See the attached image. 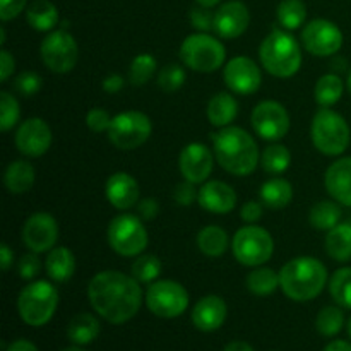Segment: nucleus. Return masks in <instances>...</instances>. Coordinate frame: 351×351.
I'll return each mask as SVG.
<instances>
[{"mask_svg":"<svg viewBox=\"0 0 351 351\" xmlns=\"http://www.w3.org/2000/svg\"><path fill=\"white\" fill-rule=\"evenodd\" d=\"M147 308L161 319H173L184 314L189 307V293L173 280L154 281L146 290Z\"/></svg>","mask_w":351,"mask_h":351,"instance_id":"nucleus-11","label":"nucleus"},{"mask_svg":"<svg viewBox=\"0 0 351 351\" xmlns=\"http://www.w3.org/2000/svg\"><path fill=\"white\" fill-rule=\"evenodd\" d=\"M156 58L149 53H141L134 57L129 69V81L134 86H144L156 72Z\"/></svg>","mask_w":351,"mask_h":351,"instance_id":"nucleus-39","label":"nucleus"},{"mask_svg":"<svg viewBox=\"0 0 351 351\" xmlns=\"http://www.w3.org/2000/svg\"><path fill=\"white\" fill-rule=\"evenodd\" d=\"M105 195L113 208L119 211H127L139 202V184L132 175L117 171L106 180Z\"/></svg>","mask_w":351,"mask_h":351,"instance_id":"nucleus-20","label":"nucleus"},{"mask_svg":"<svg viewBox=\"0 0 351 351\" xmlns=\"http://www.w3.org/2000/svg\"><path fill=\"white\" fill-rule=\"evenodd\" d=\"M228 235L221 226L209 225L199 232L197 247L204 256L219 257L228 249Z\"/></svg>","mask_w":351,"mask_h":351,"instance_id":"nucleus-31","label":"nucleus"},{"mask_svg":"<svg viewBox=\"0 0 351 351\" xmlns=\"http://www.w3.org/2000/svg\"><path fill=\"white\" fill-rule=\"evenodd\" d=\"M58 305V291L50 281H33L21 290L17 311L27 326L41 328L53 317Z\"/></svg>","mask_w":351,"mask_h":351,"instance_id":"nucleus-6","label":"nucleus"},{"mask_svg":"<svg viewBox=\"0 0 351 351\" xmlns=\"http://www.w3.org/2000/svg\"><path fill=\"white\" fill-rule=\"evenodd\" d=\"M161 273V261L153 254L139 256L132 264V276L139 283H154Z\"/></svg>","mask_w":351,"mask_h":351,"instance_id":"nucleus-40","label":"nucleus"},{"mask_svg":"<svg viewBox=\"0 0 351 351\" xmlns=\"http://www.w3.org/2000/svg\"><path fill=\"white\" fill-rule=\"evenodd\" d=\"M113 117H110V113L103 108L89 110L88 115H86V123H88L89 130H93L95 134L108 132Z\"/></svg>","mask_w":351,"mask_h":351,"instance_id":"nucleus-44","label":"nucleus"},{"mask_svg":"<svg viewBox=\"0 0 351 351\" xmlns=\"http://www.w3.org/2000/svg\"><path fill=\"white\" fill-rule=\"evenodd\" d=\"M14 263V252L10 250V247L7 243H2L0 247V266H2V271H9L10 264Z\"/></svg>","mask_w":351,"mask_h":351,"instance_id":"nucleus-53","label":"nucleus"},{"mask_svg":"<svg viewBox=\"0 0 351 351\" xmlns=\"http://www.w3.org/2000/svg\"><path fill=\"white\" fill-rule=\"evenodd\" d=\"M99 335V322L93 314L82 312L74 315L67 326V336L74 345L84 346L95 341Z\"/></svg>","mask_w":351,"mask_h":351,"instance_id":"nucleus-28","label":"nucleus"},{"mask_svg":"<svg viewBox=\"0 0 351 351\" xmlns=\"http://www.w3.org/2000/svg\"><path fill=\"white\" fill-rule=\"evenodd\" d=\"M240 215H242V219L245 223H256L263 216V206L257 201H249L242 206V213Z\"/></svg>","mask_w":351,"mask_h":351,"instance_id":"nucleus-50","label":"nucleus"},{"mask_svg":"<svg viewBox=\"0 0 351 351\" xmlns=\"http://www.w3.org/2000/svg\"><path fill=\"white\" fill-rule=\"evenodd\" d=\"M328 285V269L314 257H295L280 271V287L293 302L314 300Z\"/></svg>","mask_w":351,"mask_h":351,"instance_id":"nucleus-3","label":"nucleus"},{"mask_svg":"<svg viewBox=\"0 0 351 351\" xmlns=\"http://www.w3.org/2000/svg\"><path fill=\"white\" fill-rule=\"evenodd\" d=\"M324 351H351V345L348 341H343V339H336V341L329 343Z\"/></svg>","mask_w":351,"mask_h":351,"instance_id":"nucleus-55","label":"nucleus"},{"mask_svg":"<svg viewBox=\"0 0 351 351\" xmlns=\"http://www.w3.org/2000/svg\"><path fill=\"white\" fill-rule=\"evenodd\" d=\"M348 332H350V338H351V317H350V322H348Z\"/></svg>","mask_w":351,"mask_h":351,"instance_id":"nucleus-60","label":"nucleus"},{"mask_svg":"<svg viewBox=\"0 0 351 351\" xmlns=\"http://www.w3.org/2000/svg\"><path fill=\"white\" fill-rule=\"evenodd\" d=\"M45 269H47V274L50 276V280L57 281V283L69 281L75 273L74 254L67 247H53L48 252Z\"/></svg>","mask_w":351,"mask_h":351,"instance_id":"nucleus-24","label":"nucleus"},{"mask_svg":"<svg viewBox=\"0 0 351 351\" xmlns=\"http://www.w3.org/2000/svg\"><path fill=\"white\" fill-rule=\"evenodd\" d=\"M195 184L185 180L182 184H178L173 191V199L178 206H191L192 202L197 199L199 192H195Z\"/></svg>","mask_w":351,"mask_h":351,"instance_id":"nucleus-47","label":"nucleus"},{"mask_svg":"<svg viewBox=\"0 0 351 351\" xmlns=\"http://www.w3.org/2000/svg\"><path fill=\"white\" fill-rule=\"evenodd\" d=\"M326 252L338 263L351 259V223L345 221L329 230L326 235Z\"/></svg>","mask_w":351,"mask_h":351,"instance_id":"nucleus-27","label":"nucleus"},{"mask_svg":"<svg viewBox=\"0 0 351 351\" xmlns=\"http://www.w3.org/2000/svg\"><path fill=\"white\" fill-rule=\"evenodd\" d=\"M302 43L315 57H329L341 50L343 33L331 21L314 19L302 31Z\"/></svg>","mask_w":351,"mask_h":351,"instance_id":"nucleus-14","label":"nucleus"},{"mask_svg":"<svg viewBox=\"0 0 351 351\" xmlns=\"http://www.w3.org/2000/svg\"><path fill=\"white\" fill-rule=\"evenodd\" d=\"M185 71L177 64H168L158 74V86L165 93H175L184 86Z\"/></svg>","mask_w":351,"mask_h":351,"instance_id":"nucleus-42","label":"nucleus"},{"mask_svg":"<svg viewBox=\"0 0 351 351\" xmlns=\"http://www.w3.org/2000/svg\"><path fill=\"white\" fill-rule=\"evenodd\" d=\"M339 219H341V208L332 201L317 202L312 206L308 213V221L312 228L322 230V232H329L336 225H339Z\"/></svg>","mask_w":351,"mask_h":351,"instance_id":"nucleus-33","label":"nucleus"},{"mask_svg":"<svg viewBox=\"0 0 351 351\" xmlns=\"http://www.w3.org/2000/svg\"><path fill=\"white\" fill-rule=\"evenodd\" d=\"M191 23L195 29H199L201 33L213 29L215 27V14H211L208 10V7H197V9L191 10Z\"/></svg>","mask_w":351,"mask_h":351,"instance_id":"nucleus-45","label":"nucleus"},{"mask_svg":"<svg viewBox=\"0 0 351 351\" xmlns=\"http://www.w3.org/2000/svg\"><path fill=\"white\" fill-rule=\"evenodd\" d=\"M0 43H5V29H3V27L0 29Z\"/></svg>","mask_w":351,"mask_h":351,"instance_id":"nucleus-58","label":"nucleus"},{"mask_svg":"<svg viewBox=\"0 0 351 351\" xmlns=\"http://www.w3.org/2000/svg\"><path fill=\"white\" fill-rule=\"evenodd\" d=\"M348 89H350V93H351V74H350V77H348Z\"/></svg>","mask_w":351,"mask_h":351,"instance_id":"nucleus-61","label":"nucleus"},{"mask_svg":"<svg viewBox=\"0 0 351 351\" xmlns=\"http://www.w3.org/2000/svg\"><path fill=\"white\" fill-rule=\"evenodd\" d=\"M213 147L218 163L228 173L247 177L259 165V147L254 137L240 127H223L213 136Z\"/></svg>","mask_w":351,"mask_h":351,"instance_id":"nucleus-2","label":"nucleus"},{"mask_svg":"<svg viewBox=\"0 0 351 351\" xmlns=\"http://www.w3.org/2000/svg\"><path fill=\"white\" fill-rule=\"evenodd\" d=\"M51 146V129L43 119L24 120L16 132V147L19 153L29 158H40L50 149Z\"/></svg>","mask_w":351,"mask_h":351,"instance_id":"nucleus-17","label":"nucleus"},{"mask_svg":"<svg viewBox=\"0 0 351 351\" xmlns=\"http://www.w3.org/2000/svg\"><path fill=\"white\" fill-rule=\"evenodd\" d=\"M343 324H345V315H343V311L339 307H324L317 314V319H315V328L326 338H331V336H336L343 329Z\"/></svg>","mask_w":351,"mask_h":351,"instance_id":"nucleus-38","label":"nucleus"},{"mask_svg":"<svg viewBox=\"0 0 351 351\" xmlns=\"http://www.w3.org/2000/svg\"><path fill=\"white\" fill-rule=\"evenodd\" d=\"M195 2L199 3V5H202V7H215V5H218L219 2H221V0H195Z\"/></svg>","mask_w":351,"mask_h":351,"instance_id":"nucleus-57","label":"nucleus"},{"mask_svg":"<svg viewBox=\"0 0 351 351\" xmlns=\"http://www.w3.org/2000/svg\"><path fill=\"white\" fill-rule=\"evenodd\" d=\"M24 7H26V0H0V19H14L23 12Z\"/></svg>","mask_w":351,"mask_h":351,"instance_id":"nucleus-48","label":"nucleus"},{"mask_svg":"<svg viewBox=\"0 0 351 351\" xmlns=\"http://www.w3.org/2000/svg\"><path fill=\"white\" fill-rule=\"evenodd\" d=\"M311 137L315 149L326 156H339L350 146L351 130L345 117L329 108L319 110L312 119Z\"/></svg>","mask_w":351,"mask_h":351,"instance_id":"nucleus-5","label":"nucleus"},{"mask_svg":"<svg viewBox=\"0 0 351 351\" xmlns=\"http://www.w3.org/2000/svg\"><path fill=\"white\" fill-rule=\"evenodd\" d=\"M3 184L10 194H26L34 184V168L29 161L16 160L7 167Z\"/></svg>","mask_w":351,"mask_h":351,"instance_id":"nucleus-26","label":"nucleus"},{"mask_svg":"<svg viewBox=\"0 0 351 351\" xmlns=\"http://www.w3.org/2000/svg\"><path fill=\"white\" fill-rule=\"evenodd\" d=\"M261 165L264 170L271 175H281L290 168L291 165V154L288 147L283 144H271L263 151L261 156Z\"/></svg>","mask_w":351,"mask_h":351,"instance_id":"nucleus-35","label":"nucleus"},{"mask_svg":"<svg viewBox=\"0 0 351 351\" xmlns=\"http://www.w3.org/2000/svg\"><path fill=\"white\" fill-rule=\"evenodd\" d=\"M252 127L261 139L266 141H280L290 130V113L274 99H264L254 108Z\"/></svg>","mask_w":351,"mask_h":351,"instance_id":"nucleus-13","label":"nucleus"},{"mask_svg":"<svg viewBox=\"0 0 351 351\" xmlns=\"http://www.w3.org/2000/svg\"><path fill=\"white\" fill-rule=\"evenodd\" d=\"M307 9L302 0H281L278 5V21L285 29H298L305 23Z\"/></svg>","mask_w":351,"mask_h":351,"instance_id":"nucleus-36","label":"nucleus"},{"mask_svg":"<svg viewBox=\"0 0 351 351\" xmlns=\"http://www.w3.org/2000/svg\"><path fill=\"white\" fill-rule=\"evenodd\" d=\"M62 351H86V350L79 348V345H77V346H69V348H65V350H62Z\"/></svg>","mask_w":351,"mask_h":351,"instance_id":"nucleus-59","label":"nucleus"},{"mask_svg":"<svg viewBox=\"0 0 351 351\" xmlns=\"http://www.w3.org/2000/svg\"><path fill=\"white\" fill-rule=\"evenodd\" d=\"M232 250L235 259L243 266H263L274 252L273 237L261 226H243L233 237Z\"/></svg>","mask_w":351,"mask_h":351,"instance_id":"nucleus-9","label":"nucleus"},{"mask_svg":"<svg viewBox=\"0 0 351 351\" xmlns=\"http://www.w3.org/2000/svg\"><path fill=\"white\" fill-rule=\"evenodd\" d=\"M208 119L215 127H228L239 115V103L230 93H218L208 103Z\"/></svg>","mask_w":351,"mask_h":351,"instance_id":"nucleus-25","label":"nucleus"},{"mask_svg":"<svg viewBox=\"0 0 351 351\" xmlns=\"http://www.w3.org/2000/svg\"><path fill=\"white\" fill-rule=\"evenodd\" d=\"M41 86H43V81H41L40 75L33 71L23 72V74H19L14 79V88H16V91L23 96L36 95L41 89Z\"/></svg>","mask_w":351,"mask_h":351,"instance_id":"nucleus-43","label":"nucleus"},{"mask_svg":"<svg viewBox=\"0 0 351 351\" xmlns=\"http://www.w3.org/2000/svg\"><path fill=\"white\" fill-rule=\"evenodd\" d=\"M245 285L250 293L256 297H269L280 287V274H276L269 267L257 266L249 273Z\"/></svg>","mask_w":351,"mask_h":351,"instance_id":"nucleus-32","label":"nucleus"},{"mask_svg":"<svg viewBox=\"0 0 351 351\" xmlns=\"http://www.w3.org/2000/svg\"><path fill=\"white\" fill-rule=\"evenodd\" d=\"M14 67H16V60L12 55L7 50L0 51V81H7L14 72Z\"/></svg>","mask_w":351,"mask_h":351,"instance_id":"nucleus-51","label":"nucleus"},{"mask_svg":"<svg viewBox=\"0 0 351 351\" xmlns=\"http://www.w3.org/2000/svg\"><path fill=\"white\" fill-rule=\"evenodd\" d=\"M226 86L237 95H254L263 84L261 69L252 58L235 57L225 65L223 72Z\"/></svg>","mask_w":351,"mask_h":351,"instance_id":"nucleus-16","label":"nucleus"},{"mask_svg":"<svg viewBox=\"0 0 351 351\" xmlns=\"http://www.w3.org/2000/svg\"><path fill=\"white\" fill-rule=\"evenodd\" d=\"M250 23V12L240 0H230L215 12V33L225 40L242 36Z\"/></svg>","mask_w":351,"mask_h":351,"instance_id":"nucleus-18","label":"nucleus"},{"mask_svg":"<svg viewBox=\"0 0 351 351\" xmlns=\"http://www.w3.org/2000/svg\"><path fill=\"white\" fill-rule=\"evenodd\" d=\"M226 312H228V308H226L225 300L221 297L208 295L195 304L194 311H192V322L199 331L213 332L225 324Z\"/></svg>","mask_w":351,"mask_h":351,"instance_id":"nucleus-22","label":"nucleus"},{"mask_svg":"<svg viewBox=\"0 0 351 351\" xmlns=\"http://www.w3.org/2000/svg\"><path fill=\"white\" fill-rule=\"evenodd\" d=\"M223 351H254V348L245 341H232L225 346Z\"/></svg>","mask_w":351,"mask_h":351,"instance_id":"nucleus-56","label":"nucleus"},{"mask_svg":"<svg viewBox=\"0 0 351 351\" xmlns=\"http://www.w3.org/2000/svg\"><path fill=\"white\" fill-rule=\"evenodd\" d=\"M343 81L339 75L336 74H326L317 81L314 89V98L322 108H329V106L336 105L343 96Z\"/></svg>","mask_w":351,"mask_h":351,"instance_id":"nucleus-34","label":"nucleus"},{"mask_svg":"<svg viewBox=\"0 0 351 351\" xmlns=\"http://www.w3.org/2000/svg\"><path fill=\"white\" fill-rule=\"evenodd\" d=\"M88 298L96 314L110 324H123L139 312L143 290L134 276L120 271H101L88 285Z\"/></svg>","mask_w":351,"mask_h":351,"instance_id":"nucleus-1","label":"nucleus"},{"mask_svg":"<svg viewBox=\"0 0 351 351\" xmlns=\"http://www.w3.org/2000/svg\"><path fill=\"white\" fill-rule=\"evenodd\" d=\"M261 201L271 209H283L293 199V187L285 178H271L264 182L259 191Z\"/></svg>","mask_w":351,"mask_h":351,"instance_id":"nucleus-29","label":"nucleus"},{"mask_svg":"<svg viewBox=\"0 0 351 351\" xmlns=\"http://www.w3.org/2000/svg\"><path fill=\"white\" fill-rule=\"evenodd\" d=\"M123 84H125V81H123V77L120 74H110L106 75L105 79H103V91L108 93V95H117V93L120 91V89L123 88Z\"/></svg>","mask_w":351,"mask_h":351,"instance_id":"nucleus-52","label":"nucleus"},{"mask_svg":"<svg viewBox=\"0 0 351 351\" xmlns=\"http://www.w3.org/2000/svg\"><path fill=\"white\" fill-rule=\"evenodd\" d=\"M180 58L195 72H215L225 64L226 51L219 40L208 33L191 34L180 47Z\"/></svg>","mask_w":351,"mask_h":351,"instance_id":"nucleus-7","label":"nucleus"},{"mask_svg":"<svg viewBox=\"0 0 351 351\" xmlns=\"http://www.w3.org/2000/svg\"><path fill=\"white\" fill-rule=\"evenodd\" d=\"M106 239L110 247L123 257L141 256L149 242L143 219L134 215L115 216L108 225Z\"/></svg>","mask_w":351,"mask_h":351,"instance_id":"nucleus-8","label":"nucleus"},{"mask_svg":"<svg viewBox=\"0 0 351 351\" xmlns=\"http://www.w3.org/2000/svg\"><path fill=\"white\" fill-rule=\"evenodd\" d=\"M43 64L57 74H67L75 67L79 58V47L74 36L64 29L51 31L40 47Z\"/></svg>","mask_w":351,"mask_h":351,"instance_id":"nucleus-12","label":"nucleus"},{"mask_svg":"<svg viewBox=\"0 0 351 351\" xmlns=\"http://www.w3.org/2000/svg\"><path fill=\"white\" fill-rule=\"evenodd\" d=\"M7 351H38V348L33 343L27 341V339H17V341H14L12 345L7 348Z\"/></svg>","mask_w":351,"mask_h":351,"instance_id":"nucleus-54","label":"nucleus"},{"mask_svg":"<svg viewBox=\"0 0 351 351\" xmlns=\"http://www.w3.org/2000/svg\"><path fill=\"white\" fill-rule=\"evenodd\" d=\"M259 58L271 75L288 79L297 74L302 65L300 45L287 31L273 29L261 43Z\"/></svg>","mask_w":351,"mask_h":351,"instance_id":"nucleus-4","label":"nucleus"},{"mask_svg":"<svg viewBox=\"0 0 351 351\" xmlns=\"http://www.w3.org/2000/svg\"><path fill=\"white\" fill-rule=\"evenodd\" d=\"M153 132V123L151 119L143 112H130L119 113L113 117L112 125L108 129V139L115 147L123 151L137 149L143 146Z\"/></svg>","mask_w":351,"mask_h":351,"instance_id":"nucleus-10","label":"nucleus"},{"mask_svg":"<svg viewBox=\"0 0 351 351\" xmlns=\"http://www.w3.org/2000/svg\"><path fill=\"white\" fill-rule=\"evenodd\" d=\"M17 269H19V276L23 278V280H33V278L38 276V273H40L41 263L34 252L26 254V256L21 257Z\"/></svg>","mask_w":351,"mask_h":351,"instance_id":"nucleus-46","label":"nucleus"},{"mask_svg":"<svg viewBox=\"0 0 351 351\" xmlns=\"http://www.w3.org/2000/svg\"><path fill=\"white\" fill-rule=\"evenodd\" d=\"M197 202L206 211L215 215H228L237 206V194L225 182L211 180L199 189Z\"/></svg>","mask_w":351,"mask_h":351,"instance_id":"nucleus-21","label":"nucleus"},{"mask_svg":"<svg viewBox=\"0 0 351 351\" xmlns=\"http://www.w3.org/2000/svg\"><path fill=\"white\" fill-rule=\"evenodd\" d=\"M329 291L336 304L351 308V267H341L332 274L329 281Z\"/></svg>","mask_w":351,"mask_h":351,"instance_id":"nucleus-37","label":"nucleus"},{"mask_svg":"<svg viewBox=\"0 0 351 351\" xmlns=\"http://www.w3.org/2000/svg\"><path fill=\"white\" fill-rule=\"evenodd\" d=\"M58 240V225L48 213H34L23 226V242L31 252L43 254L55 247Z\"/></svg>","mask_w":351,"mask_h":351,"instance_id":"nucleus-15","label":"nucleus"},{"mask_svg":"<svg viewBox=\"0 0 351 351\" xmlns=\"http://www.w3.org/2000/svg\"><path fill=\"white\" fill-rule=\"evenodd\" d=\"M21 108L17 99L9 91L0 93V129L2 132L12 129L19 122Z\"/></svg>","mask_w":351,"mask_h":351,"instance_id":"nucleus-41","label":"nucleus"},{"mask_svg":"<svg viewBox=\"0 0 351 351\" xmlns=\"http://www.w3.org/2000/svg\"><path fill=\"white\" fill-rule=\"evenodd\" d=\"M26 21L33 29L51 31L58 23V10L50 0H34L26 10Z\"/></svg>","mask_w":351,"mask_h":351,"instance_id":"nucleus-30","label":"nucleus"},{"mask_svg":"<svg viewBox=\"0 0 351 351\" xmlns=\"http://www.w3.org/2000/svg\"><path fill=\"white\" fill-rule=\"evenodd\" d=\"M324 185L336 202L351 208V156L339 158L326 170Z\"/></svg>","mask_w":351,"mask_h":351,"instance_id":"nucleus-23","label":"nucleus"},{"mask_svg":"<svg viewBox=\"0 0 351 351\" xmlns=\"http://www.w3.org/2000/svg\"><path fill=\"white\" fill-rule=\"evenodd\" d=\"M158 213H160V204H158L156 199L146 197L137 202V215L143 221H151V219L156 218Z\"/></svg>","mask_w":351,"mask_h":351,"instance_id":"nucleus-49","label":"nucleus"},{"mask_svg":"<svg viewBox=\"0 0 351 351\" xmlns=\"http://www.w3.org/2000/svg\"><path fill=\"white\" fill-rule=\"evenodd\" d=\"M213 153L202 143H191L182 149L178 168L185 180L204 184L213 171Z\"/></svg>","mask_w":351,"mask_h":351,"instance_id":"nucleus-19","label":"nucleus"}]
</instances>
